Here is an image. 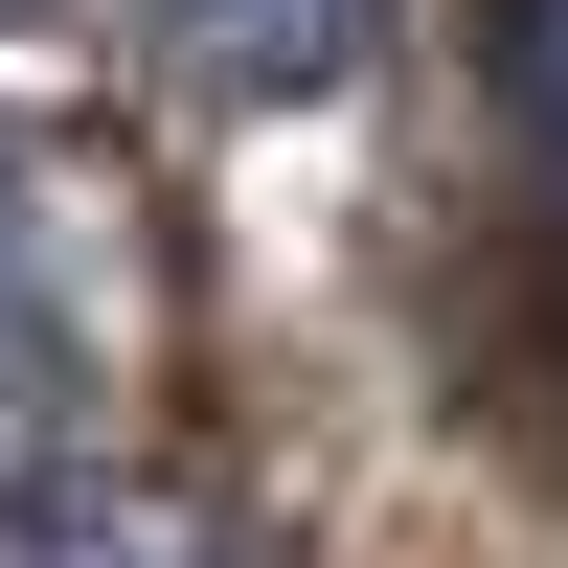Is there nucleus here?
Wrapping results in <instances>:
<instances>
[{
    "label": "nucleus",
    "instance_id": "nucleus-1",
    "mask_svg": "<svg viewBox=\"0 0 568 568\" xmlns=\"http://www.w3.org/2000/svg\"><path fill=\"white\" fill-rule=\"evenodd\" d=\"M69 409H91V296H69L45 182L0 160V478H23V455H69Z\"/></svg>",
    "mask_w": 568,
    "mask_h": 568
},
{
    "label": "nucleus",
    "instance_id": "nucleus-2",
    "mask_svg": "<svg viewBox=\"0 0 568 568\" xmlns=\"http://www.w3.org/2000/svg\"><path fill=\"white\" fill-rule=\"evenodd\" d=\"M160 23L182 91H227V114H273V91H342L364 45H387V0H136Z\"/></svg>",
    "mask_w": 568,
    "mask_h": 568
},
{
    "label": "nucleus",
    "instance_id": "nucleus-3",
    "mask_svg": "<svg viewBox=\"0 0 568 568\" xmlns=\"http://www.w3.org/2000/svg\"><path fill=\"white\" fill-rule=\"evenodd\" d=\"M0 568H205V524L160 478H114V455H23L0 478Z\"/></svg>",
    "mask_w": 568,
    "mask_h": 568
},
{
    "label": "nucleus",
    "instance_id": "nucleus-4",
    "mask_svg": "<svg viewBox=\"0 0 568 568\" xmlns=\"http://www.w3.org/2000/svg\"><path fill=\"white\" fill-rule=\"evenodd\" d=\"M500 136H524V182L568 205V0H500Z\"/></svg>",
    "mask_w": 568,
    "mask_h": 568
}]
</instances>
